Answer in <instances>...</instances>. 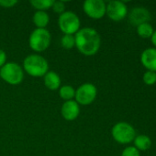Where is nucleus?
<instances>
[{"instance_id": "nucleus-10", "label": "nucleus", "mask_w": 156, "mask_h": 156, "mask_svg": "<svg viewBox=\"0 0 156 156\" xmlns=\"http://www.w3.org/2000/svg\"><path fill=\"white\" fill-rule=\"evenodd\" d=\"M129 19L131 25L138 27L142 24L148 23L151 19V14L144 7H134L129 15Z\"/></svg>"}, {"instance_id": "nucleus-5", "label": "nucleus", "mask_w": 156, "mask_h": 156, "mask_svg": "<svg viewBox=\"0 0 156 156\" xmlns=\"http://www.w3.org/2000/svg\"><path fill=\"white\" fill-rule=\"evenodd\" d=\"M51 41V33L46 28H36L29 36V45L32 50L36 52H42L50 47Z\"/></svg>"}, {"instance_id": "nucleus-8", "label": "nucleus", "mask_w": 156, "mask_h": 156, "mask_svg": "<svg viewBox=\"0 0 156 156\" xmlns=\"http://www.w3.org/2000/svg\"><path fill=\"white\" fill-rule=\"evenodd\" d=\"M107 5L103 0H86L83 5L85 13L93 19H100L106 15Z\"/></svg>"}, {"instance_id": "nucleus-22", "label": "nucleus", "mask_w": 156, "mask_h": 156, "mask_svg": "<svg viewBox=\"0 0 156 156\" xmlns=\"http://www.w3.org/2000/svg\"><path fill=\"white\" fill-rule=\"evenodd\" d=\"M121 156H140V152L134 146H129L123 150Z\"/></svg>"}, {"instance_id": "nucleus-13", "label": "nucleus", "mask_w": 156, "mask_h": 156, "mask_svg": "<svg viewBox=\"0 0 156 156\" xmlns=\"http://www.w3.org/2000/svg\"><path fill=\"white\" fill-rule=\"evenodd\" d=\"M44 84L51 90H56L61 86V78L54 71H48L44 75Z\"/></svg>"}, {"instance_id": "nucleus-1", "label": "nucleus", "mask_w": 156, "mask_h": 156, "mask_svg": "<svg viewBox=\"0 0 156 156\" xmlns=\"http://www.w3.org/2000/svg\"><path fill=\"white\" fill-rule=\"evenodd\" d=\"M75 47L85 56H93L97 53L101 45L98 32L92 27H83L74 36Z\"/></svg>"}, {"instance_id": "nucleus-6", "label": "nucleus", "mask_w": 156, "mask_h": 156, "mask_svg": "<svg viewBox=\"0 0 156 156\" xmlns=\"http://www.w3.org/2000/svg\"><path fill=\"white\" fill-rule=\"evenodd\" d=\"M113 139L121 144H127L134 141L136 137V132L134 128L128 122H120L116 123L111 131Z\"/></svg>"}, {"instance_id": "nucleus-14", "label": "nucleus", "mask_w": 156, "mask_h": 156, "mask_svg": "<svg viewBox=\"0 0 156 156\" xmlns=\"http://www.w3.org/2000/svg\"><path fill=\"white\" fill-rule=\"evenodd\" d=\"M50 22V16L45 11H36L33 15V23L37 28H45Z\"/></svg>"}, {"instance_id": "nucleus-12", "label": "nucleus", "mask_w": 156, "mask_h": 156, "mask_svg": "<svg viewBox=\"0 0 156 156\" xmlns=\"http://www.w3.org/2000/svg\"><path fill=\"white\" fill-rule=\"evenodd\" d=\"M142 64L150 71H156V48H147L141 56Z\"/></svg>"}, {"instance_id": "nucleus-21", "label": "nucleus", "mask_w": 156, "mask_h": 156, "mask_svg": "<svg viewBox=\"0 0 156 156\" xmlns=\"http://www.w3.org/2000/svg\"><path fill=\"white\" fill-rule=\"evenodd\" d=\"M52 9L55 13L61 15L64 12L65 10V4L63 1H54L53 5H52Z\"/></svg>"}, {"instance_id": "nucleus-3", "label": "nucleus", "mask_w": 156, "mask_h": 156, "mask_svg": "<svg viewBox=\"0 0 156 156\" xmlns=\"http://www.w3.org/2000/svg\"><path fill=\"white\" fill-rule=\"evenodd\" d=\"M0 77L10 85H18L24 79V71L17 63L8 62L0 69Z\"/></svg>"}, {"instance_id": "nucleus-23", "label": "nucleus", "mask_w": 156, "mask_h": 156, "mask_svg": "<svg viewBox=\"0 0 156 156\" xmlns=\"http://www.w3.org/2000/svg\"><path fill=\"white\" fill-rule=\"evenodd\" d=\"M17 4V0H0V6L5 7V8L13 7Z\"/></svg>"}, {"instance_id": "nucleus-2", "label": "nucleus", "mask_w": 156, "mask_h": 156, "mask_svg": "<svg viewBox=\"0 0 156 156\" xmlns=\"http://www.w3.org/2000/svg\"><path fill=\"white\" fill-rule=\"evenodd\" d=\"M23 69L29 76L40 78L49 71L48 61L39 54H30L23 61Z\"/></svg>"}, {"instance_id": "nucleus-16", "label": "nucleus", "mask_w": 156, "mask_h": 156, "mask_svg": "<svg viewBox=\"0 0 156 156\" xmlns=\"http://www.w3.org/2000/svg\"><path fill=\"white\" fill-rule=\"evenodd\" d=\"M59 95L65 101H72L75 96V90L71 85H64V86L60 87Z\"/></svg>"}, {"instance_id": "nucleus-20", "label": "nucleus", "mask_w": 156, "mask_h": 156, "mask_svg": "<svg viewBox=\"0 0 156 156\" xmlns=\"http://www.w3.org/2000/svg\"><path fill=\"white\" fill-rule=\"evenodd\" d=\"M143 81L147 85H154L156 82V72L154 71H146L143 75Z\"/></svg>"}, {"instance_id": "nucleus-4", "label": "nucleus", "mask_w": 156, "mask_h": 156, "mask_svg": "<svg viewBox=\"0 0 156 156\" xmlns=\"http://www.w3.org/2000/svg\"><path fill=\"white\" fill-rule=\"evenodd\" d=\"M58 26L64 35H74L79 31L81 22L74 12L64 11L59 16Z\"/></svg>"}, {"instance_id": "nucleus-15", "label": "nucleus", "mask_w": 156, "mask_h": 156, "mask_svg": "<svg viewBox=\"0 0 156 156\" xmlns=\"http://www.w3.org/2000/svg\"><path fill=\"white\" fill-rule=\"evenodd\" d=\"M134 147L139 151H146L151 148L152 141L147 135H138L134 139Z\"/></svg>"}, {"instance_id": "nucleus-7", "label": "nucleus", "mask_w": 156, "mask_h": 156, "mask_svg": "<svg viewBox=\"0 0 156 156\" xmlns=\"http://www.w3.org/2000/svg\"><path fill=\"white\" fill-rule=\"evenodd\" d=\"M97 90L92 83H84L75 90V101L81 105H89L97 98Z\"/></svg>"}, {"instance_id": "nucleus-19", "label": "nucleus", "mask_w": 156, "mask_h": 156, "mask_svg": "<svg viewBox=\"0 0 156 156\" xmlns=\"http://www.w3.org/2000/svg\"><path fill=\"white\" fill-rule=\"evenodd\" d=\"M61 45L65 49H71L75 46V39L74 35H63L61 38Z\"/></svg>"}, {"instance_id": "nucleus-17", "label": "nucleus", "mask_w": 156, "mask_h": 156, "mask_svg": "<svg viewBox=\"0 0 156 156\" xmlns=\"http://www.w3.org/2000/svg\"><path fill=\"white\" fill-rule=\"evenodd\" d=\"M137 33L141 37H151L154 34V27L149 23H144L137 27Z\"/></svg>"}, {"instance_id": "nucleus-25", "label": "nucleus", "mask_w": 156, "mask_h": 156, "mask_svg": "<svg viewBox=\"0 0 156 156\" xmlns=\"http://www.w3.org/2000/svg\"><path fill=\"white\" fill-rule=\"evenodd\" d=\"M151 38H152V42H153V44H154V45L156 47V30L155 31H154V34H153V36L151 37Z\"/></svg>"}, {"instance_id": "nucleus-24", "label": "nucleus", "mask_w": 156, "mask_h": 156, "mask_svg": "<svg viewBox=\"0 0 156 156\" xmlns=\"http://www.w3.org/2000/svg\"><path fill=\"white\" fill-rule=\"evenodd\" d=\"M6 63V52L0 48V69Z\"/></svg>"}, {"instance_id": "nucleus-18", "label": "nucleus", "mask_w": 156, "mask_h": 156, "mask_svg": "<svg viewBox=\"0 0 156 156\" xmlns=\"http://www.w3.org/2000/svg\"><path fill=\"white\" fill-rule=\"evenodd\" d=\"M53 2L54 0H31L30 5L38 11H45L52 6Z\"/></svg>"}, {"instance_id": "nucleus-9", "label": "nucleus", "mask_w": 156, "mask_h": 156, "mask_svg": "<svg viewBox=\"0 0 156 156\" xmlns=\"http://www.w3.org/2000/svg\"><path fill=\"white\" fill-rule=\"evenodd\" d=\"M106 14L111 20L119 22L126 17L128 14V7L123 1H110L107 5Z\"/></svg>"}, {"instance_id": "nucleus-11", "label": "nucleus", "mask_w": 156, "mask_h": 156, "mask_svg": "<svg viewBox=\"0 0 156 156\" xmlns=\"http://www.w3.org/2000/svg\"><path fill=\"white\" fill-rule=\"evenodd\" d=\"M61 113H62V116L63 117L64 120L74 121L80 114L79 104L74 100L67 101L63 104L62 109H61Z\"/></svg>"}]
</instances>
